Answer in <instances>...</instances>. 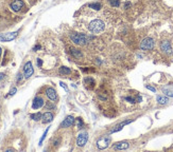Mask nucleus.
Returning a JSON list of instances; mask_svg holds the SVG:
<instances>
[{
	"instance_id": "nucleus-3",
	"label": "nucleus",
	"mask_w": 173,
	"mask_h": 152,
	"mask_svg": "<svg viewBox=\"0 0 173 152\" xmlns=\"http://www.w3.org/2000/svg\"><path fill=\"white\" fill-rule=\"evenodd\" d=\"M154 40L150 37L144 38L142 41L140 42V49L141 50H152L154 48Z\"/></svg>"
},
{
	"instance_id": "nucleus-14",
	"label": "nucleus",
	"mask_w": 173,
	"mask_h": 152,
	"mask_svg": "<svg viewBox=\"0 0 173 152\" xmlns=\"http://www.w3.org/2000/svg\"><path fill=\"white\" fill-rule=\"evenodd\" d=\"M53 120V114L51 112H46V113L42 114V122L44 124H48V123H51Z\"/></svg>"
},
{
	"instance_id": "nucleus-13",
	"label": "nucleus",
	"mask_w": 173,
	"mask_h": 152,
	"mask_svg": "<svg viewBox=\"0 0 173 152\" xmlns=\"http://www.w3.org/2000/svg\"><path fill=\"white\" fill-rule=\"evenodd\" d=\"M46 95L48 96V98H49L50 100H56L57 99V95H56V92L55 90L53 89V88H48L46 90Z\"/></svg>"
},
{
	"instance_id": "nucleus-32",
	"label": "nucleus",
	"mask_w": 173,
	"mask_h": 152,
	"mask_svg": "<svg viewBox=\"0 0 173 152\" xmlns=\"http://www.w3.org/2000/svg\"><path fill=\"white\" fill-rule=\"evenodd\" d=\"M38 49H40V45H36V47H34L33 51H36V50H38Z\"/></svg>"
},
{
	"instance_id": "nucleus-16",
	"label": "nucleus",
	"mask_w": 173,
	"mask_h": 152,
	"mask_svg": "<svg viewBox=\"0 0 173 152\" xmlns=\"http://www.w3.org/2000/svg\"><path fill=\"white\" fill-rule=\"evenodd\" d=\"M84 84L86 86V88H87L88 90H92V89H94V87H95L96 82L92 78L87 77V78H85L84 79Z\"/></svg>"
},
{
	"instance_id": "nucleus-28",
	"label": "nucleus",
	"mask_w": 173,
	"mask_h": 152,
	"mask_svg": "<svg viewBox=\"0 0 173 152\" xmlns=\"http://www.w3.org/2000/svg\"><path fill=\"white\" fill-rule=\"evenodd\" d=\"M146 87H147V89H149V90L150 91H152V92H156V89H155V88L154 87H151V86H146Z\"/></svg>"
},
{
	"instance_id": "nucleus-25",
	"label": "nucleus",
	"mask_w": 173,
	"mask_h": 152,
	"mask_svg": "<svg viewBox=\"0 0 173 152\" xmlns=\"http://www.w3.org/2000/svg\"><path fill=\"white\" fill-rule=\"evenodd\" d=\"M48 131H49V127H48V128H47V129H46V131H45V132H44V134H42V138H40V141H39V146L42 145V142H44V139L46 138V135H47V133H48Z\"/></svg>"
},
{
	"instance_id": "nucleus-18",
	"label": "nucleus",
	"mask_w": 173,
	"mask_h": 152,
	"mask_svg": "<svg viewBox=\"0 0 173 152\" xmlns=\"http://www.w3.org/2000/svg\"><path fill=\"white\" fill-rule=\"evenodd\" d=\"M70 53H71L72 55L75 56V58H82V56H83L82 52H81V51H79L78 49L71 48V49H70Z\"/></svg>"
},
{
	"instance_id": "nucleus-5",
	"label": "nucleus",
	"mask_w": 173,
	"mask_h": 152,
	"mask_svg": "<svg viewBox=\"0 0 173 152\" xmlns=\"http://www.w3.org/2000/svg\"><path fill=\"white\" fill-rule=\"evenodd\" d=\"M87 139H88V133L87 132H82L78 135V138H77V145L79 147H84L85 144L87 143Z\"/></svg>"
},
{
	"instance_id": "nucleus-2",
	"label": "nucleus",
	"mask_w": 173,
	"mask_h": 152,
	"mask_svg": "<svg viewBox=\"0 0 173 152\" xmlns=\"http://www.w3.org/2000/svg\"><path fill=\"white\" fill-rule=\"evenodd\" d=\"M104 28H105L104 22L100 19L92 20V22L88 24V30L92 33H100L104 30Z\"/></svg>"
},
{
	"instance_id": "nucleus-23",
	"label": "nucleus",
	"mask_w": 173,
	"mask_h": 152,
	"mask_svg": "<svg viewBox=\"0 0 173 152\" xmlns=\"http://www.w3.org/2000/svg\"><path fill=\"white\" fill-rule=\"evenodd\" d=\"M108 2H109V4H111V7H118L120 5V1L119 0H108Z\"/></svg>"
},
{
	"instance_id": "nucleus-8",
	"label": "nucleus",
	"mask_w": 173,
	"mask_h": 152,
	"mask_svg": "<svg viewBox=\"0 0 173 152\" xmlns=\"http://www.w3.org/2000/svg\"><path fill=\"white\" fill-rule=\"evenodd\" d=\"M18 35V32H12L7 33V34H1L0 35V41H11L14 40Z\"/></svg>"
},
{
	"instance_id": "nucleus-10",
	"label": "nucleus",
	"mask_w": 173,
	"mask_h": 152,
	"mask_svg": "<svg viewBox=\"0 0 173 152\" xmlns=\"http://www.w3.org/2000/svg\"><path fill=\"white\" fill-rule=\"evenodd\" d=\"M160 49H161L163 52L167 53V54H171V53H172L171 45H170V42L167 41V40H165V41H163L160 43Z\"/></svg>"
},
{
	"instance_id": "nucleus-12",
	"label": "nucleus",
	"mask_w": 173,
	"mask_h": 152,
	"mask_svg": "<svg viewBox=\"0 0 173 152\" xmlns=\"http://www.w3.org/2000/svg\"><path fill=\"white\" fill-rule=\"evenodd\" d=\"M44 99H42V97H35L34 99H33V103H32V108L33 109H39V108H42L44 106Z\"/></svg>"
},
{
	"instance_id": "nucleus-4",
	"label": "nucleus",
	"mask_w": 173,
	"mask_h": 152,
	"mask_svg": "<svg viewBox=\"0 0 173 152\" xmlns=\"http://www.w3.org/2000/svg\"><path fill=\"white\" fill-rule=\"evenodd\" d=\"M109 143H111V137L109 136H103L97 142V147L100 150H103V149H106L109 146Z\"/></svg>"
},
{
	"instance_id": "nucleus-29",
	"label": "nucleus",
	"mask_w": 173,
	"mask_h": 152,
	"mask_svg": "<svg viewBox=\"0 0 173 152\" xmlns=\"http://www.w3.org/2000/svg\"><path fill=\"white\" fill-rule=\"evenodd\" d=\"M21 79H23V75H21V74H18V78H17V81L19 82V81L21 80Z\"/></svg>"
},
{
	"instance_id": "nucleus-6",
	"label": "nucleus",
	"mask_w": 173,
	"mask_h": 152,
	"mask_svg": "<svg viewBox=\"0 0 173 152\" xmlns=\"http://www.w3.org/2000/svg\"><path fill=\"white\" fill-rule=\"evenodd\" d=\"M34 73V69H33V66H32V62L31 61H28L25 65L23 67V74H25V77L26 78H29L31 77Z\"/></svg>"
},
{
	"instance_id": "nucleus-26",
	"label": "nucleus",
	"mask_w": 173,
	"mask_h": 152,
	"mask_svg": "<svg viewBox=\"0 0 173 152\" xmlns=\"http://www.w3.org/2000/svg\"><path fill=\"white\" fill-rule=\"evenodd\" d=\"M125 100H127V101H129V103H132V104H133V103H135V101H136V100H135L134 98H132V97H125Z\"/></svg>"
},
{
	"instance_id": "nucleus-31",
	"label": "nucleus",
	"mask_w": 173,
	"mask_h": 152,
	"mask_svg": "<svg viewBox=\"0 0 173 152\" xmlns=\"http://www.w3.org/2000/svg\"><path fill=\"white\" fill-rule=\"evenodd\" d=\"M61 86H62V87L64 88V89H65L66 91H67V87H66V84H64V82H61Z\"/></svg>"
},
{
	"instance_id": "nucleus-34",
	"label": "nucleus",
	"mask_w": 173,
	"mask_h": 152,
	"mask_svg": "<svg viewBox=\"0 0 173 152\" xmlns=\"http://www.w3.org/2000/svg\"><path fill=\"white\" fill-rule=\"evenodd\" d=\"M130 5H131V3H127V4H125V9H127V7H130Z\"/></svg>"
},
{
	"instance_id": "nucleus-17",
	"label": "nucleus",
	"mask_w": 173,
	"mask_h": 152,
	"mask_svg": "<svg viewBox=\"0 0 173 152\" xmlns=\"http://www.w3.org/2000/svg\"><path fill=\"white\" fill-rule=\"evenodd\" d=\"M133 120H125V122H122L121 124H119V125H117V126L115 127L114 129L111 130V133H115V132H118V131H120L122 128H123L124 126H127V125H129V124H131Z\"/></svg>"
},
{
	"instance_id": "nucleus-36",
	"label": "nucleus",
	"mask_w": 173,
	"mask_h": 152,
	"mask_svg": "<svg viewBox=\"0 0 173 152\" xmlns=\"http://www.w3.org/2000/svg\"><path fill=\"white\" fill-rule=\"evenodd\" d=\"M14 149H12V148H9V149H7V151H13Z\"/></svg>"
},
{
	"instance_id": "nucleus-22",
	"label": "nucleus",
	"mask_w": 173,
	"mask_h": 152,
	"mask_svg": "<svg viewBox=\"0 0 173 152\" xmlns=\"http://www.w3.org/2000/svg\"><path fill=\"white\" fill-rule=\"evenodd\" d=\"M42 114H40L39 112H37V113H34V114H31V115H30V117H31L33 120H42Z\"/></svg>"
},
{
	"instance_id": "nucleus-30",
	"label": "nucleus",
	"mask_w": 173,
	"mask_h": 152,
	"mask_svg": "<svg viewBox=\"0 0 173 152\" xmlns=\"http://www.w3.org/2000/svg\"><path fill=\"white\" fill-rule=\"evenodd\" d=\"M37 65H38L39 66V67H42V60H40V59H37Z\"/></svg>"
},
{
	"instance_id": "nucleus-24",
	"label": "nucleus",
	"mask_w": 173,
	"mask_h": 152,
	"mask_svg": "<svg viewBox=\"0 0 173 152\" xmlns=\"http://www.w3.org/2000/svg\"><path fill=\"white\" fill-rule=\"evenodd\" d=\"M77 127H78V129H81L82 127H83V120H82L81 117L77 118Z\"/></svg>"
},
{
	"instance_id": "nucleus-7",
	"label": "nucleus",
	"mask_w": 173,
	"mask_h": 152,
	"mask_svg": "<svg viewBox=\"0 0 173 152\" xmlns=\"http://www.w3.org/2000/svg\"><path fill=\"white\" fill-rule=\"evenodd\" d=\"M23 5H25V3H23V0H14L13 2L10 4V7L13 12H16L17 13V12H19L23 9Z\"/></svg>"
},
{
	"instance_id": "nucleus-33",
	"label": "nucleus",
	"mask_w": 173,
	"mask_h": 152,
	"mask_svg": "<svg viewBox=\"0 0 173 152\" xmlns=\"http://www.w3.org/2000/svg\"><path fill=\"white\" fill-rule=\"evenodd\" d=\"M48 108H53V106L52 105H47V109H48Z\"/></svg>"
},
{
	"instance_id": "nucleus-20",
	"label": "nucleus",
	"mask_w": 173,
	"mask_h": 152,
	"mask_svg": "<svg viewBox=\"0 0 173 152\" xmlns=\"http://www.w3.org/2000/svg\"><path fill=\"white\" fill-rule=\"evenodd\" d=\"M59 73H61V74L68 75L71 73V70L69 68H67V67H61V68H59Z\"/></svg>"
},
{
	"instance_id": "nucleus-21",
	"label": "nucleus",
	"mask_w": 173,
	"mask_h": 152,
	"mask_svg": "<svg viewBox=\"0 0 173 152\" xmlns=\"http://www.w3.org/2000/svg\"><path fill=\"white\" fill-rule=\"evenodd\" d=\"M90 9H94V10L96 11H99L100 9H101V4L99 3V2H94V3H90L88 5Z\"/></svg>"
},
{
	"instance_id": "nucleus-9",
	"label": "nucleus",
	"mask_w": 173,
	"mask_h": 152,
	"mask_svg": "<svg viewBox=\"0 0 173 152\" xmlns=\"http://www.w3.org/2000/svg\"><path fill=\"white\" fill-rule=\"evenodd\" d=\"M163 93L167 95L168 97H173V84H168L161 88Z\"/></svg>"
},
{
	"instance_id": "nucleus-1",
	"label": "nucleus",
	"mask_w": 173,
	"mask_h": 152,
	"mask_svg": "<svg viewBox=\"0 0 173 152\" xmlns=\"http://www.w3.org/2000/svg\"><path fill=\"white\" fill-rule=\"evenodd\" d=\"M70 39L75 42V45H85L86 43H88L90 41L92 37L87 36L85 34H80V33H72L70 34Z\"/></svg>"
},
{
	"instance_id": "nucleus-27",
	"label": "nucleus",
	"mask_w": 173,
	"mask_h": 152,
	"mask_svg": "<svg viewBox=\"0 0 173 152\" xmlns=\"http://www.w3.org/2000/svg\"><path fill=\"white\" fill-rule=\"evenodd\" d=\"M16 92H17V89H16V88H13V89L10 91V94H9V95H10V96H12V95H14V94L16 93Z\"/></svg>"
},
{
	"instance_id": "nucleus-35",
	"label": "nucleus",
	"mask_w": 173,
	"mask_h": 152,
	"mask_svg": "<svg viewBox=\"0 0 173 152\" xmlns=\"http://www.w3.org/2000/svg\"><path fill=\"white\" fill-rule=\"evenodd\" d=\"M4 77V74H0V79H2Z\"/></svg>"
},
{
	"instance_id": "nucleus-37",
	"label": "nucleus",
	"mask_w": 173,
	"mask_h": 152,
	"mask_svg": "<svg viewBox=\"0 0 173 152\" xmlns=\"http://www.w3.org/2000/svg\"><path fill=\"white\" fill-rule=\"evenodd\" d=\"M1 53H2V50H1V48H0V56H1Z\"/></svg>"
},
{
	"instance_id": "nucleus-15",
	"label": "nucleus",
	"mask_w": 173,
	"mask_h": 152,
	"mask_svg": "<svg viewBox=\"0 0 173 152\" xmlns=\"http://www.w3.org/2000/svg\"><path fill=\"white\" fill-rule=\"evenodd\" d=\"M129 147H130L129 142H119L114 145V149H116V150H124V149H127Z\"/></svg>"
},
{
	"instance_id": "nucleus-19",
	"label": "nucleus",
	"mask_w": 173,
	"mask_h": 152,
	"mask_svg": "<svg viewBox=\"0 0 173 152\" xmlns=\"http://www.w3.org/2000/svg\"><path fill=\"white\" fill-rule=\"evenodd\" d=\"M169 101V98L167 96H157V103L159 105H165V104H167Z\"/></svg>"
},
{
	"instance_id": "nucleus-11",
	"label": "nucleus",
	"mask_w": 173,
	"mask_h": 152,
	"mask_svg": "<svg viewBox=\"0 0 173 152\" xmlns=\"http://www.w3.org/2000/svg\"><path fill=\"white\" fill-rule=\"evenodd\" d=\"M75 123V117L72 116V115H69L65 118V120H63V123L61 124V127L62 128H67V127H70L73 125Z\"/></svg>"
}]
</instances>
